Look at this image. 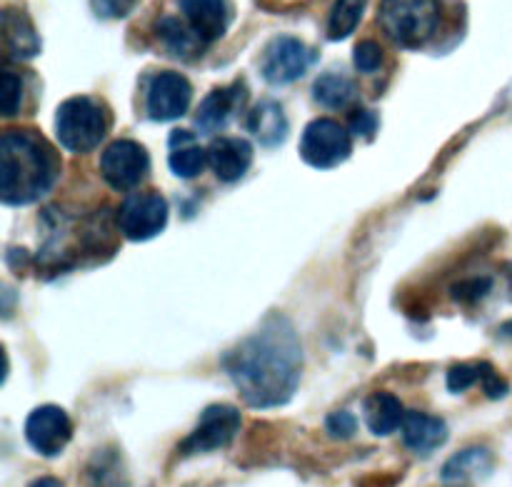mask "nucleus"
<instances>
[{
  "instance_id": "obj_1",
  "label": "nucleus",
  "mask_w": 512,
  "mask_h": 487,
  "mask_svg": "<svg viewBox=\"0 0 512 487\" xmlns=\"http://www.w3.org/2000/svg\"><path fill=\"white\" fill-rule=\"evenodd\" d=\"M230 380L253 408L285 405L303 373V348L288 318L270 315L253 335L235 345L223 360Z\"/></svg>"
},
{
  "instance_id": "obj_30",
  "label": "nucleus",
  "mask_w": 512,
  "mask_h": 487,
  "mask_svg": "<svg viewBox=\"0 0 512 487\" xmlns=\"http://www.w3.org/2000/svg\"><path fill=\"white\" fill-rule=\"evenodd\" d=\"M375 130H378V115L373 110L360 108L350 115V133L353 135L370 140L375 135Z\"/></svg>"
},
{
  "instance_id": "obj_19",
  "label": "nucleus",
  "mask_w": 512,
  "mask_h": 487,
  "mask_svg": "<svg viewBox=\"0 0 512 487\" xmlns=\"http://www.w3.org/2000/svg\"><path fill=\"white\" fill-rule=\"evenodd\" d=\"M405 415L408 413L403 410V403L390 393H373L363 405L365 425L370 428V433L380 435V438L393 435L395 430L403 428Z\"/></svg>"
},
{
  "instance_id": "obj_25",
  "label": "nucleus",
  "mask_w": 512,
  "mask_h": 487,
  "mask_svg": "<svg viewBox=\"0 0 512 487\" xmlns=\"http://www.w3.org/2000/svg\"><path fill=\"white\" fill-rule=\"evenodd\" d=\"M480 373H483V365H470V363H460L453 365L448 370V390L453 395L468 393L475 383H480Z\"/></svg>"
},
{
  "instance_id": "obj_24",
  "label": "nucleus",
  "mask_w": 512,
  "mask_h": 487,
  "mask_svg": "<svg viewBox=\"0 0 512 487\" xmlns=\"http://www.w3.org/2000/svg\"><path fill=\"white\" fill-rule=\"evenodd\" d=\"M23 103V80L15 75L13 70H3V80H0V113L3 118H13Z\"/></svg>"
},
{
  "instance_id": "obj_17",
  "label": "nucleus",
  "mask_w": 512,
  "mask_h": 487,
  "mask_svg": "<svg viewBox=\"0 0 512 487\" xmlns=\"http://www.w3.org/2000/svg\"><path fill=\"white\" fill-rule=\"evenodd\" d=\"M248 130L253 133L255 140H260V145L265 148H275V145L283 143L288 138V115L273 100H263V103L255 105L248 115Z\"/></svg>"
},
{
  "instance_id": "obj_9",
  "label": "nucleus",
  "mask_w": 512,
  "mask_h": 487,
  "mask_svg": "<svg viewBox=\"0 0 512 487\" xmlns=\"http://www.w3.org/2000/svg\"><path fill=\"white\" fill-rule=\"evenodd\" d=\"M190 103H193V85L185 75L163 70L150 80L145 108H148V118L155 123L180 120L190 110Z\"/></svg>"
},
{
  "instance_id": "obj_33",
  "label": "nucleus",
  "mask_w": 512,
  "mask_h": 487,
  "mask_svg": "<svg viewBox=\"0 0 512 487\" xmlns=\"http://www.w3.org/2000/svg\"><path fill=\"white\" fill-rule=\"evenodd\" d=\"M503 335H512V320L508 325H503Z\"/></svg>"
},
{
  "instance_id": "obj_29",
  "label": "nucleus",
  "mask_w": 512,
  "mask_h": 487,
  "mask_svg": "<svg viewBox=\"0 0 512 487\" xmlns=\"http://www.w3.org/2000/svg\"><path fill=\"white\" fill-rule=\"evenodd\" d=\"M325 425H328V433L338 440L353 438L355 430H358V420H355V415H350L348 410H340V413L328 415Z\"/></svg>"
},
{
  "instance_id": "obj_8",
  "label": "nucleus",
  "mask_w": 512,
  "mask_h": 487,
  "mask_svg": "<svg viewBox=\"0 0 512 487\" xmlns=\"http://www.w3.org/2000/svg\"><path fill=\"white\" fill-rule=\"evenodd\" d=\"M315 53L293 35H280L263 53V78L270 85H290L308 73Z\"/></svg>"
},
{
  "instance_id": "obj_2",
  "label": "nucleus",
  "mask_w": 512,
  "mask_h": 487,
  "mask_svg": "<svg viewBox=\"0 0 512 487\" xmlns=\"http://www.w3.org/2000/svg\"><path fill=\"white\" fill-rule=\"evenodd\" d=\"M60 163L55 150L33 130H5L0 138V200L30 205L53 190Z\"/></svg>"
},
{
  "instance_id": "obj_31",
  "label": "nucleus",
  "mask_w": 512,
  "mask_h": 487,
  "mask_svg": "<svg viewBox=\"0 0 512 487\" xmlns=\"http://www.w3.org/2000/svg\"><path fill=\"white\" fill-rule=\"evenodd\" d=\"M483 365V373H480V385H483L485 395L493 400H500L508 395V383H505V378H500L498 373H495V368L490 363H480Z\"/></svg>"
},
{
  "instance_id": "obj_7",
  "label": "nucleus",
  "mask_w": 512,
  "mask_h": 487,
  "mask_svg": "<svg viewBox=\"0 0 512 487\" xmlns=\"http://www.w3.org/2000/svg\"><path fill=\"white\" fill-rule=\"evenodd\" d=\"M168 203H165L163 195L158 193H140L130 195L118 210V223L120 233L125 235L133 243H143V240L155 238L165 230L168 225Z\"/></svg>"
},
{
  "instance_id": "obj_11",
  "label": "nucleus",
  "mask_w": 512,
  "mask_h": 487,
  "mask_svg": "<svg viewBox=\"0 0 512 487\" xmlns=\"http://www.w3.org/2000/svg\"><path fill=\"white\" fill-rule=\"evenodd\" d=\"M73 438V423L58 405H40L25 420V440L43 458H55Z\"/></svg>"
},
{
  "instance_id": "obj_13",
  "label": "nucleus",
  "mask_w": 512,
  "mask_h": 487,
  "mask_svg": "<svg viewBox=\"0 0 512 487\" xmlns=\"http://www.w3.org/2000/svg\"><path fill=\"white\" fill-rule=\"evenodd\" d=\"M245 90L243 83L228 85V88H215L205 95V100L200 103L198 113H195V125H198L203 133H218L225 125L230 123L235 113L243 108L245 103Z\"/></svg>"
},
{
  "instance_id": "obj_18",
  "label": "nucleus",
  "mask_w": 512,
  "mask_h": 487,
  "mask_svg": "<svg viewBox=\"0 0 512 487\" xmlns=\"http://www.w3.org/2000/svg\"><path fill=\"white\" fill-rule=\"evenodd\" d=\"M168 165L170 170H173V175H178V178H198L205 170V165H210L208 150L200 148V145L195 143L193 133H188V130H175V133L170 135Z\"/></svg>"
},
{
  "instance_id": "obj_32",
  "label": "nucleus",
  "mask_w": 512,
  "mask_h": 487,
  "mask_svg": "<svg viewBox=\"0 0 512 487\" xmlns=\"http://www.w3.org/2000/svg\"><path fill=\"white\" fill-rule=\"evenodd\" d=\"M30 487H63V483L55 478H40L35 480V483H30Z\"/></svg>"
},
{
  "instance_id": "obj_5",
  "label": "nucleus",
  "mask_w": 512,
  "mask_h": 487,
  "mask_svg": "<svg viewBox=\"0 0 512 487\" xmlns=\"http://www.w3.org/2000/svg\"><path fill=\"white\" fill-rule=\"evenodd\" d=\"M353 153V135L338 120L318 118L303 130L300 138V158L320 170L345 163Z\"/></svg>"
},
{
  "instance_id": "obj_15",
  "label": "nucleus",
  "mask_w": 512,
  "mask_h": 487,
  "mask_svg": "<svg viewBox=\"0 0 512 487\" xmlns=\"http://www.w3.org/2000/svg\"><path fill=\"white\" fill-rule=\"evenodd\" d=\"M0 25H3V48L10 58L28 60L40 53V38L23 10L5 8Z\"/></svg>"
},
{
  "instance_id": "obj_3",
  "label": "nucleus",
  "mask_w": 512,
  "mask_h": 487,
  "mask_svg": "<svg viewBox=\"0 0 512 487\" xmlns=\"http://www.w3.org/2000/svg\"><path fill=\"white\" fill-rule=\"evenodd\" d=\"M110 128V115L98 100L85 98H68L60 103L55 113V138L70 153H90L103 143Z\"/></svg>"
},
{
  "instance_id": "obj_12",
  "label": "nucleus",
  "mask_w": 512,
  "mask_h": 487,
  "mask_svg": "<svg viewBox=\"0 0 512 487\" xmlns=\"http://www.w3.org/2000/svg\"><path fill=\"white\" fill-rule=\"evenodd\" d=\"M190 28L203 38V43H215L228 33L235 18L233 0H178Z\"/></svg>"
},
{
  "instance_id": "obj_14",
  "label": "nucleus",
  "mask_w": 512,
  "mask_h": 487,
  "mask_svg": "<svg viewBox=\"0 0 512 487\" xmlns=\"http://www.w3.org/2000/svg\"><path fill=\"white\" fill-rule=\"evenodd\" d=\"M210 168L223 183H235L253 165V145L240 138H218L208 148Z\"/></svg>"
},
{
  "instance_id": "obj_16",
  "label": "nucleus",
  "mask_w": 512,
  "mask_h": 487,
  "mask_svg": "<svg viewBox=\"0 0 512 487\" xmlns=\"http://www.w3.org/2000/svg\"><path fill=\"white\" fill-rule=\"evenodd\" d=\"M403 443L408 445L413 453L428 455L433 450H438L440 445L448 440V425L440 418L428 413H418V410H410L403 420Z\"/></svg>"
},
{
  "instance_id": "obj_10",
  "label": "nucleus",
  "mask_w": 512,
  "mask_h": 487,
  "mask_svg": "<svg viewBox=\"0 0 512 487\" xmlns=\"http://www.w3.org/2000/svg\"><path fill=\"white\" fill-rule=\"evenodd\" d=\"M240 430V413L230 405H210L203 410L198 428L180 445L185 455L213 453V450L228 448Z\"/></svg>"
},
{
  "instance_id": "obj_28",
  "label": "nucleus",
  "mask_w": 512,
  "mask_h": 487,
  "mask_svg": "<svg viewBox=\"0 0 512 487\" xmlns=\"http://www.w3.org/2000/svg\"><path fill=\"white\" fill-rule=\"evenodd\" d=\"M138 5V0H90V8L98 18L105 20H118L125 15L133 13V8Z\"/></svg>"
},
{
  "instance_id": "obj_20",
  "label": "nucleus",
  "mask_w": 512,
  "mask_h": 487,
  "mask_svg": "<svg viewBox=\"0 0 512 487\" xmlns=\"http://www.w3.org/2000/svg\"><path fill=\"white\" fill-rule=\"evenodd\" d=\"M493 470V455L485 448H468L448 460L443 468L445 485H468L473 480L485 478Z\"/></svg>"
},
{
  "instance_id": "obj_21",
  "label": "nucleus",
  "mask_w": 512,
  "mask_h": 487,
  "mask_svg": "<svg viewBox=\"0 0 512 487\" xmlns=\"http://www.w3.org/2000/svg\"><path fill=\"white\" fill-rule=\"evenodd\" d=\"M158 38L163 40L165 48L175 55V58L190 60L195 55L203 53V38L195 33L190 25H185L183 20H178L175 15H165L158 23Z\"/></svg>"
},
{
  "instance_id": "obj_23",
  "label": "nucleus",
  "mask_w": 512,
  "mask_h": 487,
  "mask_svg": "<svg viewBox=\"0 0 512 487\" xmlns=\"http://www.w3.org/2000/svg\"><path fill=\"white\" fill-rule=\"evenodd\" d=\"M368 0H335L328 18V38L345 40L355 33L358 23L363 20Z\"/></svg>"
},
{
  "instance_id": "obj_27",
  "label": "nucleus",
  "mask_w": 512,
  "mask_h": 487,
  "mask_svg": "<svg viewBox=\"0 0 512 487\" xmlns=\"http://www.w3.org/2000/svg\"><path fill=\"white\" fill-rule=\"evenodd\" d=\"M490 288H493V280L490 278H470L455 285L453 298L458 303H478V300H483L490 293Z\"/></svg>"
},
{
  "instance_id": "obj_4",
  "label": "nucleus",
  "mask_w": 512,
  "mask_h": 487,
  "mask_svg": "<svg viewBox=\"0 0 512 487\" xmlns=\"http://www.w3.org/2000/svg\"><path fill=\"white\" fill-rule=\"evenodd\" d=\"M380 28L400 48H423L440 25V0H383Z\"/></svg>"
},
{
  "instance_id": "obj_22",
  "label": "nucleus",
  "mask_w": 512,
  "mask_h": 487,
  "mask_svg": "<svg viewBox=\"0 0 512 487\" xmlns=\"http://www.w3.org/2000/svg\"><path fill=\"white\" fill-rule=\"evenodd\" d=\"M313 95L320 105L325 108L340 110L345 105H350L358 95V88H355L353 80L343 73H323L313 85Z\"/></svg>"
},
{
  "instance_id": "obj_26",
  "label": "nucleus",
  "mask_w": 512,
  "mask_h": 487,
  "mask_svg": "<svg viewBox=\"0 0 512 487\" xmlns=\"http://www.w3.org/2000/svg\"><path fill=\"white\" fill-rule=\"evenodd\" d=\"M353 58L360 73H375L383 65V48L375 40H363V43L355 45Z\"/></svg>"
},
{
  "instance_id": "obj_6",
  "label": "nucleus",
  "mask_w": 512,
  "mask_h": 487,
  "mask_svg": "<svg viewBox=\"0 0 512 487\" xmlns=\"http://www.w3.org/2000/svg\"><path fill=\"white\" fill-rule=\"evenodd\" d=\"M150 155L135 140H113L100 155V175L118 193L133 190L148 178Z\"/></svg>"
}]
</instances>
